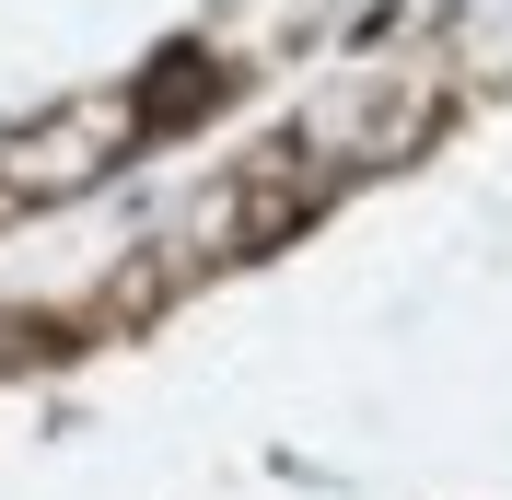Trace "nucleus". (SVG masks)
<instances>
[{
  "mask_svg": "<svg viewBox=\"0 0 512 500\" xmlns=\"http://www.w3.org/2000/svg\"><path fill=\"white\" fill-rule=\"evenodd\" d=\"M210 82H222V70L198 59V47H163L152 82H140V128H187V117H210Z\"/></svg>",
  "mask_w": 512,
  "mask_h": 500,
  "instance_id": "nucleus-1",
  "label": "nucleus"
}]
</instances>
